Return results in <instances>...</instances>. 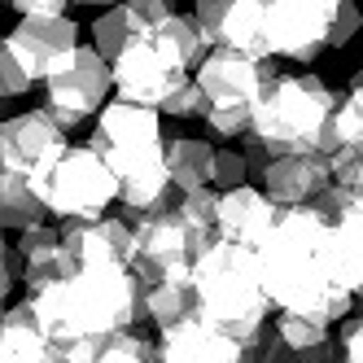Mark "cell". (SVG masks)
Returning <instances> with one entry per match:
<instances>
[{"instance_id": "1", "label": "cell", "mask_w": 363, "mask_h": 363, "mask_svg": "<svg viewBox=\"0 0 363 363\" xmlns=\"http://www.w3.org/2000/svg\"><path fill=\"white\" fill-rule=\"evenodd\" d=\"M27 302L48 346L66 363H92L110 337L132 333V324L145 320V284L132 276V267L74 272Z\"/></svg>"}, {"instance_id": "2", "label": "cell", "mask_w": 363, "mask_h": 363, "mask_svg": "<svg viewBox=\"0 0 363 363\" xmlns=\"http://www.w3.org/2000/svg\"><path fill=\"white\" fill-rule=\"evenodd\" d=\"M254 254L272 311L280 306V315H311L324 324L350 315L354 298L342 289L333 267V228L311 206L280 211L272 237Z\"/></svg>"}, {"instance_id": "3", "label": "cell", "mask_w": 363, "mask_h": 363, "mask_svg": "<svg viewBox=\"0 0 363 363\" xmlns=\"http://www.w3.org/2000/svg\"><path fill=\"white\" fill-rule=\"evenodd\" d=\"M193 289H197V324L215 328L228 342L245 346L272 324V302L258 276V254L211 241L206 254L193 263Z\"/></svg>"}, {"instance_id": "4", "label": "cell", "mask_w": 363, "mask_h": 363, "mask_svg": "<svg viewBox=\"0 0 363 363\" xmlns=\"http://www.w3.org/2000/svg\"><path fill=\"white\" fill-rule=\"evenodd\" d=\"M333 106H337V92L320 74H276L267 92L258 96L245 136H254L272 158L315 153Z\"/></svg>"}, {"instance_id": "5", "label": "cell", "mask_w": 363, "mask_h": 363, "mask_svg": "<svg viewBox=\"0 0 363 363\" xmlns=\"http://www.w3.org/2000/svg\"><path fill=\"white\" fill-rule=\"evenodd\" d=\"M88 149L118 175V184L123 179H136V175L167 171V162H162V153H167L162 114L145 110V106H127V101L114 96L101 106Z\"/></svg>"}, {"instance_id": "6", "label": "cell", "mask_w": 363, "mask_h": 363, "mask_svg": "<svg viewBox=\"0 0 363 363\" xmlns=\"http://www.w3.org/2000/svg\"><path fill=\"white\" fill-rule=\"evenodd\" d=\"M40 201H44V215H53L62 223L106 219V211L118 201V175L88 145H70L66 158L53 167V175L44 179Z\"/></svg>"}, {"instance_id": "7", "label": "cell", "mask_w": 363, "mask_h": 363, "mask_svg": "<svg viewBox=\"0 0 363 363\" xmlns=\"http://www.w3.org/2000/svg\"><path fill=\"white\" fill-rule=\"evenodd\" d=\"M206 245L211 241L179 223L175 206H171L167 215L132 223V276L145 284V289L167 284V280H189L193 263L206 254Z\"/></svg>"}, {"instance_id": "8", "label": "cell", "mask_w": 363, "mask_h": 363, "mask_svg": "<svg viewBox=\"0 0 363 363\" xmlns=\"http://www.w3.org/2000/svg\"><path fill=\"white\" fill-rule=\"evenodd\" d=\"M110 62H101V53L92 44H79L74 57H66L53 74L44 79V110L62 132L79 127L88 114H101L110 92Z\"/></svg>"}, {"instance_id": "9", "label": "cell", "mask_w": 363, "mask_h": 363, "mask_svg": "<svg viewBox=\"0 0 363 363\" xmlns=\"http://www.w3.org/2000/svg\"><path fill=\"white\" fill-rule=\"evenodd\" d=\"M189 79L193 74L158 44L153 31H145L132 48H123V53L110 62V84H114L118 101H127V106H145V110H162L167 96L179 84H189Z\"/></svg>"}, {"instance_id": "10", "label": "cell", "mask_w": 363, "mask_h": 363, "mask_svg": "<svg viewBox=\"0 0 363 363\" xmlns=\"http://www.w3.org/2000/svg\"><path fill=\"white\" fill-rule=\"evenodd\" d=\"M70 149V132L48 118V110H22L0 118V153H5V171L22 175L27 184H35V193L44 189V179L53 175V167L66 158Z\"/></svg>"}, {"instance_id": "11", "label": "cell", "mask_w": 363, "mask_h": 363, "mask_svg": "<svg viewBox=\"0 0 363 363\" xmlns=\"http://www.w3.org/2000/svg\"><path fill=\"white\" fill-rule=\"evenodd\" d=\"M337 0H263V48L267 57L315 62L328 48V22Z\"/></svg>"}, {"instance_id": "12", "label": "cell", "mask_w": 363, "mask_h": 363, "mask_svg": "<svg viewBox=\"0 0 363 363\" xmlns=\"http://www.w3.org/2000/svg\"><path fill=\"white\" fill-rule=\"evenodd\" d=\"M276 74L280 70L272 57H245V53H232V48H211L206 62L197 66L193 84L206 96V110H219V106H250L254 110Z\"/></svg>"}, {"instance_id": "13", "label": "cell", "mask_w": 363, "mask_h": 363, "mask_svg": "<svg viewBox=\"0 0 363 363\" xmlns=\"http://www.w3.org/2000/svg\"><path fill=\"white\" fill-rule=\"evenodd\" d=\"M62 250L74 263V272L92 267H132V228L123 219H70L57 228Z\"/></svg>"}, {"instance_id": "14", "label": "cell", "mask_w": 363, "mask_h": 363, "mask_svg": "<svg viewBox=\"0 0 363 363\" xmlns=\"http://www.w3.org/2000/svg\"><path fill=\"white\" fill-rule=\"evenodd\" d=\"M9 44L22 53L27 70L35 74V84H44L66 57H74V48H79V27H74L70 13H57V18H18V27L9 31Z\"/></svg>"}, {"instance_id": "15", "label": "cell", "mask_w": 363, "mask_h": 363, "mask_svg": "<svg viewBox=\"0 0 363 363\" xmlns=\"http://www.w3.org/2000/svg\"><path fill=\"white\" fill-rule=\"evenodd\" d=\"M276 219H280V211L263 197V189L241 184L232 193H219V201H215V241L241 245V250H258L272 237Z\"/></svg>"}, {"instance_id": "16", "label": "cell", "mask_w": 363, "mask_h": 363, "mask_svg": "<svg viewBox=\"0 0 363 363\" xmlns=\"http://www.w3.org/2000/svg\"><path fill=\"white\" fill-rule=\"evenodd\" d=\"M258 184H263V197L276 211H298L333 184V167L320 153H289V158H272Z\"/></svg>"}, {"instance_id": "17", "label": "cell", "mask_w": 363, "mask_h": 363, "mask_svg": "<svg viewBox=\"0 0 363 363\" xmlns=\"http://www.w3.org/2000/svg\"><path fill=\"white\" fill-rule=\"evenodd\" d=\"M171 13L167 0H127V5H110L92 22V48L101 62H114L123 48H132L145 31H153L158 22Z\"/></svg>"}, {"instance_id": "18", "label": "cell", "mask_w": 363, "mask_h": 363, "mask_svg": "<svg viewBox=\"0 0 363 363\" xmlns=\"http://www.w3.org/2000/svg\"><path fill=\"white\" fill-rule=\"evenodd\" d=\"M153 363H241V346L193 320V324L158 333V342H153Z\"/></svg>"}, {"instance_id": "19", "label": "cell", "mask_w": 363, "mask_h": 363, "mask_svg": "<svg viewBox=\"0 0 363 363\" xmlns=\"http://www.w3.org/2000/svg\"><path fill=\"white\" fill-rule=\"evenodd\" d=\"M215 149L211 140L201 136H167V175H171V189L179 197H189L197 189H211V171H215Z\"/></svg>"}, {"instance_id": "20", "label": "cell", "mask_w": 363, "mask_h": 363, "mask_svg": "<svg viewBox=\"0 0 363 363\" xmlns=\"http://www.w3.org/2000/svg\"><path fill=\"white\" fill-rule=\"evenodd\" d=\"M48 350V337L40 333V320L31 302L22 298L9 311H0V363H40Z\"/></svg>"}, {"instance_id": "21", "label": "cell", "mask_w": 363, "mask_h": 363, "mask_svg": "<svg viewBox=\"0 0 363 363\" xmlns=\"http://www.w3.org/2000/svg\"><path fill=\"white\" fill-rule=\"evenodd\" d=\"M333 267L342 289L354 298L363 289V206H354L342 223H333Z\"/></svg>"}, {"instance_id": "22", "label": "cell", "mask_w": 363, "mask_h": 363, "mask_svg": "<svg viewBox=\"0 0 363 363\" xmlns=\"http://www.w3.org/2000/svg\"><path fill=\"white\" fill-rule=\"evenodd\" d=\"M145 320H153L158 328H179L197 320V289L193 276L189 280H167L145 289Z\"/></svg>"}, {"instance_id": "23", "label": "cell", "mask_w": 363, "mask_h": 363, "mask_svg": "<svg viewBox=\"0 0 363 363\" xmlns=\"http://www.w3.org/2000/svg\"><path fill=\"white\" fill-rule=\"evenodd\" d=\"M219 48H232V53H245V57H267V48H263V0H228Z\"/></svg>"}, {"instance_id": "24", "label": "cell", "mask_w": 363, "mask_h": 363, "mask_svg": "<svg viewBox=\"0 0 363 363\" xmlns=\"http://www.w3.org/2000/svg\"><path fill=\"white\" fill-rule=\"evenodd\" d=\"M44 223V201L22 175H0V232H27Z\"/></svg>"}, {"instance_id": "25", "label": "cell", "mask_w": 363, "mask_h": 363, "mask_svg": "<svg viewBox=\"0 0 363 363\" xmlns=\"http://www.w3.org/2000/svg\"><path fill=\"white\" fill-rule=\"evenodd\" d=\"M153 35H158V44H162L189 74H197V66L206 62V53H211V48H206V40L197 35L193 18H189V13H175V9L158 22V27H153Z\"/></svg>"}, {"instance_id": "26", "label": "cell", "mask_w": 363, "mask_h": 363, "mask_svg": "<svg viewBox=\"0 0 363 363\" xmlns=\"http://www.w3.org/2000/svg\"><path fill=\"white\" fill-rule=\"evenodd\" d=\"M276 337L289 350H315V346H324V342H333V324H324V320H311V315H276Z\"/></svg>"}, {"instance_id": "27", "label": "cell", "mask_w": 363, "mask_h": 363, "mask_svg": "<svg viewBox=\"0 0 363 363\" xmlns=\"http://www.w3.org/2000/svg\"><path fill=\"white\" fill-rule=\"evenodd\" d=\"M31 88H35V74L27 70L22 53L9 44V35H0V106L13 96H27Z\"/></svg>"}, {"instance_id": "28", "label": "cell", "mask_w": 363, "mask_h": 363, "mask_svg": "<svg viewBox=\"0 0 363 363\" xmlns=\"http://www.w3.org/2000/svg\"><path fill=\"white\" fill-rule=\"evenodd\" d=\"M215 201H219L215 189H197V193H189V197H179L175 215H179V223H184V228H193L197 237L215 241Z\"/></svg>"}, {"instance_id": "29", "label": "cell", "mask_w": 363, "mask_h": 363, "mask_svg": "<svg viewBox=\"0 0 363 363\" xmlns=\"http://www.w3.org/2000/svg\"><path fill=\"white\" fill-rule=\"evenodd\" d=\"M92 363H153V342L140 333H118L110 337Z\"/></svg>"}, {"instance_id": "30", "label": "cell", "mask_w": 363, "mask_h": 363, "mask_svg": "<svg viewBox=\"0 0 363 363\" xmlns=\"http://www.w3.org/2000/svg\"><path fill=\"white\" fill-rule=\"evenodd\" d=\"M241 184H250V171H245L241 149H215L211 189H219V193H232V189H241Z\"/></svg>"}, {"instance_id": "31", "label": "cell", "mask_w": 363, "mask_h": 363, "mask_svg": "<svg viewBox=\"0 0 363 363\" xmlns=\"http://www.w3.org/2000/svg\"><path fill=\"white\" fill-rule=\"evenodd\" d=\"M201 118H206V127H211V136L232 140V136H245V132H250L254 110H250V106H219V110H206Z\"/></svg>"}, {"instance_id": "32", "label": "cell", "mask_w": 363, "mask_h": 363, "mask_svg": "<svg viewBox=\"0 0 363 363\" xmlns=\"http://www.w3.org/2000/svg\"><path fill=\"white\" fill-rule=\"evenodd\" d=\"M189 18H193L197 35L206 40V48H219V35H223V18H228V0H197Z\"/></svg>"}, {"instance_id": "33", "label": "cell", "mask_w": 363, "mask_h": 363, "mask_svg": "<svg viewBox=\"0 0 363 363\" xmlns=\"http://www.w3.org/2000/svg\"><path fill=\"white\" fill-rule=\"evenodd\" d=\"M359 31H363V9L354 0H337L333 22H328V48H346Z\"/></svg>"}, {"instance_id": "34", "label": "cell", "mask_w": 363, "mask_h": 363, "mask_svg": "<svg viewBox=\"0 0 363 363\" xmlns=\"http://www.w3.org/2000/svg\"><path fill=\"white\" fill-rule=\"evenodd\" d=\"M328 167H333V184L346 189L363 206V153H337V158H328Z\"/></svg>"}, {"instance_id": "35", "label": "cell", "mask_w": 363, "mask_h": 363, "mask_svg": "<svg viewBox=\"0 0 363 363\" xmlns=\"http://www.w3.org/2000/svg\"><path fill=\"white\" fill-rule=\"evenodd\" d=\"M158 114H167V118H201V114H206V96H201V88L189 79V84H179V88L167 96V106H162Z\"/></svg>"}, {"instance_id": "36", "label": "cell", "mask_w": 363, "mask_h": 363, "mask_svg": "<svg viewBox=\"0 0 363 363\" xmlns=\"http://www.w3.org/2000/svg\"><path fill=\"white\" fill-rule=\"evenodd\" d=\"M354 206H359V201H354V197H350L346 189L328 184V189H324V193H320L315 201H311V211H315V215H320V219H324V223L333 228V223H342V219H346V215L354 211Z\"/></svg>"}, {"instance_id": "37", "label": "cell", "mask_w": 363, "mask_h": 363, "mask_svg": "<svg viewBox=\"0 0 363 363\" xmlns=\"http://www.w3.org/2000/svg\"><path fill=\"white\" fill-rule=\"evenodd\" d=\"M337 346H342V363H363V315H350L342 324Z\"/></svg>"}, {"instance_id": "38", "label": "cell", "mask_w": 363, "mask_h": 363, "mask_svg": "<svg viewBox=\"0 0 363 363\" xmlns=\"http://www.w3.org/2000/svg\"><path fill=\"white\" fill-rule=\"evenodd\" d=\"M13 280H22V258L9 250V241H5V232H0V302L9 298V289H13Z\"/></svg>"}, {"instance_id": "39", "label": "cell", "mask_w": 363, "mask_h": 363, "mask_svg": "<svg viewBox=\"0 0 363 363\" xmlns=\"http://www.w3.org/2000/svg\"><path fill=\"white\" fill-rule=\"evenodd\" d=\"M18 18H57V13H66L70 5L66 0H13L9 5Z\"/></svg>"}, {"instance_id": "40", "label": "cell", "mask_w": 363, "mask_h": 363, "mask_svg": "<svg viewBox=\"0 0 363 363\" xmlns=\"http://www.w3.org/2000/svg\"><path fill=\"white\" fill-rule=\"evenodd\" d=\"M241 158H245V171H250V175H258V179H263V171L272 167V153H267L263 145H258L254 136H245V145H241Z\"/></svg>"}, {"instance_id": "41", "label": "cell", "mask_w": 363, "mask_h": 363, "mask_svg": "<svg viewBox=\"0 0 363 363\" xmlns=\"http://www.w3.org/2000/svg\"><path fill=\"white\" fill-rule=\"evenodd\" d=\"M350 92H363V66H359V70L350 74Z\"/></svg>"}, {"instance_id": "42", "label": "cell", "mask_w": 363, "mask_h": 363, "mask_svg": "<svg viewBox=\"0 0 363 363\" xmlns=\"http://www.w3.org/2000/svg\"><path fill=\"white\" fill-rule=\"evenodd\" d=\"M40 363H66V359H62V354H57V350H48V354H44V359H40Z\"/></svg>"}, {"instance_id": "43", "label": "cell", "mask_w": 363, "mask_h": 363, "mask_svg": "<svg viewBox=\"0 0 363 363\" xmlns=\"http://www.w3.org/2000/svg\"><path fill=\"white\" fill-rule=\"evenodd\" d=\"M0 175H5V153H0Z\"/></svg>"}, {"instance_id": "44", "label": "cell", "mask_w": 363, "mask_h": 363, "mask_svg": "<svg viewBox=\"0 0 363 363\" xmlns=\"http://www.w3.org/2000/svg\"><path fill=\"white\" fill-rule=\"evenodd\" d=\"M354 298H359V302H363V289H359V294H354Z\"/></svg>"}, {"instance_id": "45", "label": "cell", "mask_w": 363, "mask_h": 363, "mask_svg": "<svg viewBox=\"0 0 363 363\" xmlns=\"http://www.w3.org/2000/svg\"><path fill=\"white\" fill-rule=\"evenodd\" d=\"M0 114H5V110H0Z\"/></svg>"}]
</instances>
